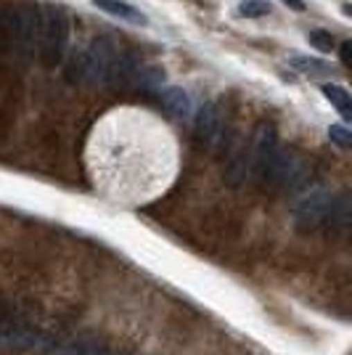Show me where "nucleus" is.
Segmentation results:
<instances>
[{
  "label": "nucleus",
  "instance_id": "nucleus-1",
  "mask_svg": "<svg viewBox=\"0 0 352 355\" xmlns=\"http://www.w3.org/2000/svg\"><path fill=\"white\" fill-rule=\"evenodd\" d=\"M88 173L112 202L146 205L175 178V138L148 112L114 109L90 133Z\"/></svg>",
  "mask_w": 352,
  "mask_h": 355
},
{
  "label": "nucleus",
  "instance_id": "nucleus-2",
  "mask_svg": "<svg viewBox=\"0 0 352 355\" xmlns=\"http://www.w3.org/2000/svg\"><path fill=\"white\" fill-rule=\"evenodd\" d=\"M0 32L16 53H30L40 40V11L32 6H6L0 14Z\"/></svg>",
  "mask_w": 352,
  "mask_h": 355
},
{
  "label": "nucleus",
  "instance_id": "nucleus-3",
  "mask_svg": "<svg viewBox=\"0 0 352 355\" xmlns=\"http://www.w3.org/2000/svg\"><path fill=\"white\" fill-rule=\"evenodd\" d=\"M69 40V21L67 14L56 6H45L40 14V56L48 67H56L64 56V48Z\"/></svg>",
  "mask_w": 352,
  "mask_h": 355
},
{
  "label": "nucleus",
  "instance_id": "nucleus-4",
  "mask_svg": "<svg viewBox=\"0 0 352 355\" xmlns=\"http://www.w3.org/2000/svg\"><path fill=\"white\" fill-rule=\"evenodd\" d=\"M220 109L215 104H204L202 106V112H199V117H196V133H199V138L202 141H206V144H212L215 138H218V133H220Z\"/></svg>",
  "mask_w": 352,
  "mask_h": 355
},
{
  "label": "nucleus",
  "instance_id": "nucleus-5",
  "mask_svg": "<svg viewBox=\"0 0 352 355\" xmlns=\"http://www.w3.org/2000/svg\"><path fill=\"white\" fill-rule=\"evenodd\" d=\"M93 6L103 11V14L109 16H117L122 21H130V24H146V16L141 14V11H135L132 6L127 3H122V0H93Z\"/></svg>",
  "mask_w": 352,
  "mask_h": 355
},
{
  "label": "nucleus",
  "instance_id": "nucleus-6",
  "mask_svg": "<svg viewBox=\"0 0 352 355\" xmlns=\"http://www.w3.org/2000/svg\"><path fill=\"white\" fill-rule=\"evenodd\" d=\"M161 104H164V109L173 114V117H191V98H188V93L180 88H167L159 93Z\"/></svg>",
  "mask_w": 352,
  "mask_h": 355
},
{
  "label": "nucleus",
  "instance_id": "nucleus-7",
  "mask_svg": "<svg viewBox=\"0 0 352 355\" xmlns=\"http://www.w3.org/2000/svg\"><path fill=\"white\" fill-rule=\"evenodd\" d=\"M323 96L331 101V106H337V112L344 119H352V98L350 93L339 85H323Z\"/></svg>",
  "mask_w": 352,
  "mask_h": 355
},
{
  "label": "nucleus",
  "instance_id": "nucleus-8",
  "mask_svg": "<svg viewBox=\"0 0 352 355\" xmlns=\"http://www.w3.org/2000/svg\"><path fill=\"white\" fill-rule=\"evenodd\" d=\"M238 14L247 19H260L270 14V3L267 0H241L238 3Z\"/></svg>",
  "mask_w": 352,
  "mask_h": 355
},
{
  "label": "nucleus",
  "instance_id": "nucleus-9",
  "mask_svg": "<svg viewBox=\"0 0 352 355\" xmlns=\"http://www.w3.org/2000/svg\"><path fill=\"white\" fill-rule=\"evenodd\" d=\"M292 67L299 69V72H308V74H326L328 72V64H323L318 59H305V56H294Z\"/></svg>",
  "mask_w": 352,
  "mask_h": 355
},
{
  "label": "nucleus",
  "instance_id": "nucleus-10",
  "mask_svg": "<svg viewBox=\"0 0 352 355\" xmlns=\"http://www.w3.org/2000/svg\"><path fill=\"white\" fill-rule=\"evenodd\" d=\"M328 138H331L339 148H350L352 146V133L344 128V125H331V128H328Z\"/></svg>",
  "mask_w": 352,
  "mask_h": 355
},
{
  "label": "nucleus",
  "instance_id": "nucleus-11",
  "mask_svg": "<svg viewBox=\"0 0 352 355\" xmlns=\"http://www.w3.org/2000/svg\"><path fill=\"white\" fill-rule=\"evenodd\" d=\"M310 43L315 45L318 51H323V53H328V51L334 48V37H331L328 32H323V30H313V32H310Z\"/></svg>",
  "mask_w": 352,
  "mask_h": 355
},
{
  "label": "nucleus",
  "instance_id": "nucleus-12",
  "mask_svg": "<svg viewBox=\"0 0 352 355\" xmlns=\"http://www.w3.org/2000/svg\"><path fill=\"white\" fill-rule=\"evenodd\" d=\"M350 53H352V43L344 40V43H342V64H344V67H350Z\"/></svg>",
  "mask_w": 352,
  "mask_h": 355
},
{
  "label": "nucleus",
  "instance_id": "nucleus-13",
  "mask_svg": "<svg viewBox=\"0 0 352 355\" xmlns=\"http://www.w3.org/2000/svg\"><path fill=\"white\" fill-rule=\"evenodd\" d=\"M59 355H90L85 347H67V350H61Z\"/></svg>",
  "mask_w": 352,
  "mask_h": 355
},
{
  "label": "nucleus",
  "instance_id": "nucleus-14",
  "mask_svg": "<svg viewBox=\"0 0 352 355\" xmlns=\"http://www.w3.org/2000/svg\"><path fill=\"white\" fill-rule=\"evenodd\" d=\"M286 6H292L294 11H305V0H283Z\"/></svg>",
  "mask_w": 352,
  "mask_h": 355
}]
</instances>
